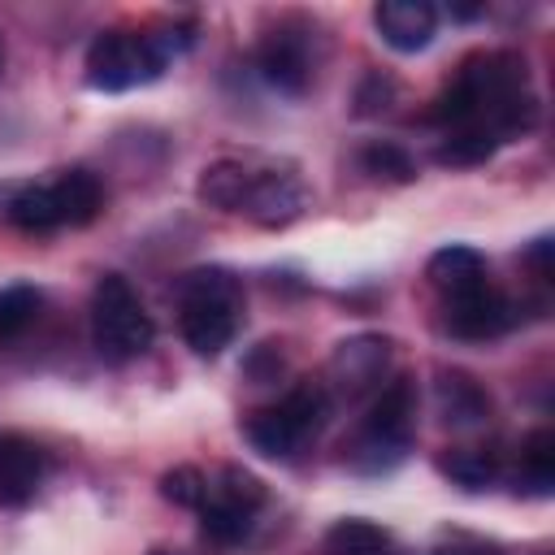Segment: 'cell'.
<instances>
[{"label":"cell","instance_id":"18","mask_svg":"<svg viewBox=\"0 0 555 555\" xmlns=\"http://www.w3.org/2000/svg\"><path fill=\"white\" fill-rule=\"evenodd\" d=\"M4 217L26 230V234H48V230H61V212H56V195H52V182H26L9 195L4 204Z\"/></svg>","mask_w":555,"mask_h":555},{"label":"cell","instance_id":"24","mask_svg":"<svg viewBox=\"0 0 555 555\" xmlns=\"http://www.w3.org/2000/svg\"><path fill=\"white\" fill-rule=\"evenodd\" d=\"M39 308H43V295H39L35 286H26V282L4 286V291H0V338L22 334V330L39 317Z\"/></svg>","mask_w":555,"mask_h":555},{"label":"cell","instance_id":"28","mask_svg":"<svg viewBox=\"0 0 555 555\" xmlns=\"http://www.w3.org/2000/svg\"><path fill=\"white\" fill-rule=\"evenodd\" d=\"M481 13H486V4H451V17H460V22L481 17Z\"/></svg>","mask_w":555,"mask_h":555},{"label":"cell","instance_id":"6","mask_svg":"<svg viewBox=\"0 0 555 555\" xmlns=\"http://www.w3.org/2000/svg\"><path fill=\"white\" fill-rule=\"evenodd\" d=\"M330 416V395L321 382H295L278 403L256 408L243 421L247 442L269 460H291L304 438H312Z\"/></svg>","mask_w":555,"mask_h":555},{"label":"cell","instance_id":"29","mask_svg":"<svg viewBox=\"0 0 555 555\" xmlns=\"http://www.w3.org/2000/svg\"><path fill=\"white\" fill-rule=\"evenodd\" d=\"M147 555H182V551H173V546H152Z\"/></svg>","mask_w":555,"mask_h":555},{"label":"cell","instance_id":"22","mask_svg":"<svg viewBox=\"0 0 555 555\" xmlns=\"http://www.w3.org/2000/svg\"><path fill=\"white\" fill-rule=\"evenodd\" d=\"M503 143L490 134V130H473V126H460V130H442V143H438V165H481L499 152Z\"/></svg>","mask_w":555,"mask_h":555},{"label":"cell","instance_id":"11","mask_svg":"<svg viewBox=\"0 0 555 555\" xmlns=\"http://www.w3.org/2000/svg\"><path fill=\"white\" fill-rule=\"evenodd\" d=\"M373 26L386 48L395 52H421L438 35V9L429 0H382L373 9Z\"/></svg>","mask_w":555,"mask_h":555},{"label":"cell","instance_id":"5","mask_svg":"<svg viewBox=\"0 0 555 555\" xmlns=\"http://www.w3.org/2000/svg\"><path fill=\"white\" fill-rule=\"evenodd\" d=\"M156 338L152 312L143 308L139 291L121 278V273H104L91 291V343L104 360L126 364L134 356H143Z\"/></svg>","mask_w":555,"mask_h":555},{"label":"cell","instance_id":"26","mask_svg":"<svg viewBox=\"0 0 555 555\" xmlns=\"http://www.w3.org/2000/svg\"><path fill=\"white\" fill-rule=\"evenodd\" d=\"M390 95H395V82L386 74H369L364 87H360V95H356V104H360V113H377V108L390 104Z\"/></svg>","mask_w":555,"mask_h":555},{"label":"cell","instance_id":"15","mask_svg":"<svg viewBox=\"0 0 555 555\" xmlns=\"http://www.w3.org/2000/svg\"><path fill=\"white\" fill-rule=\"evenodd\" d=\"M52 195H56L61 225H87L104 208V186L91 169H65L61 178H52Z\"/></svg>","mask_w":555,"mask_h":555},{"label":"cell","instance_id":"13","mask_svg":"<svg viewBox=\"0 0 555 555\" xmlns=\"http://www.w3.org/2000/svg\"><path fill=\"white\" fill-rule=\"evenodd\" d=\"M43 447L30 442L26 434H0V503L4 507H22L35 499L39 481H43Z\"/></svg>","mask_w":555,"mask_h":555},{"label":"cell","instance_id":"17","mask_svg":"<svg viewBox=\"0 0 555 555\" xmlns=\"http://www.w3.org/2000/svg\"><path fill=\"white\" fill-rule=\"evenodd\" d=\"M438 412L447 425H481L490 416V395L468 373H438Z\"/></svg>","mask_w":555,"mask_h":555},{"label":"cell","instance_id":"1","mask_svg":"<svg viewBox=\"0 0 555 555\" xmlns=\"http://www.w3.org/2000/svg\"><path fill=\"white\" fill-rule=\"evenodd\" d=\"M429 121L442 130H490L499 143L520 139L538 121V100L529 91L525 56L516 52H477L460 65V74L447 82V91L434 100Z\"/></svg>","mask_w":555,"mask_h":555},{"label":"cell","instance_id":"25","mask_svg":"<svg viewBox=\"0 0 555 555\" xmlns=\"http://www.w3.org/2000/svg\"><path fill=\"white\" fill-rule=\"evenodd\" d=\"M160 494H165L173 507H195V512H199V503H204V494H208V477H204L199 468H191V464H178V468H169V473L160 477Z\"/></svg>","mask_w":555,"mask_h":555},{"label":"cell","instance_id":"23","mask_svg":"<svg viewBox=\"0 0 555 555\" xmlns=\"http://www.w3.org/2000/svg\"><path fill=\"white\" fill-rule=\"evenodd\" d=\"M360 165H364V173L386 178V182H412V178H416V160H412L399 143H390V139L369 143V147L360 152Z\"/></svg>","mask_w":555,"mask_h":555},{"label":"cell","instance_id":"2","mask_svg":"<svg viewBox=\"0 0 555 555\" xmlns=\"http://www.w3.org/2000/svg\"><path fill=\"white\" fill-rule=\"evenodd\" d=\"M191 30L178 22L143 26V30H104L87 48V82L95 91H134L165 74V65L191 48Z\"/></svg>","mask_w":555,"mask_h":555},{"label":"cell","instance_id":"7","mask_svg":"<svg viewBox=\"0 0 555 555\" xmlns=\"http://www.w3.org/2000/svg\"><path fill=\"white\" fill-rule=\"evenodd\" d=\"M264 503V481L247 468H221L208 481V494L199 503V525L212 542H238L251 529L256 507Z\"/></svg>","mask_w":555,"mask_h":555},{"label":"cell","instance_id":"8","mask_svg":"<svg viewBox=\"0 0 555 555\" xmlns=\"http://www.w3.org/2000/svg\"><path fill=\"white\" fill-rule=\"evenodd\" d=\"M256 65H260L269 87L286 91V95H304L312 87V74H317L312 26L308 22H282L278 30H269L256 48Z\"/></svg>","mask_w":555,"mask_h":555},{"label":"cell","instance_id":"4","mask_svg":"<svg viewBox=\"0 0 555 555\" xmlns=\"http://www.w3.org/2000/svg\"><path fill=\"white\" fill-rule=\"evenodd\" d=\"M412 434H416V386L412 377H395L369 403L351 442V464L360 473H386L408 455Z\"/></svg>","mask_w":555,"mask_h":555},{"label":"cell","instance_id":"20","mask_svg":"<svg viewBox=\"0 0 555 555\" xmlns=\"http://www.w3.org/2000/svg\"><path fill=\"white\" fill-rule=\"evenodd\" d=\"M438 468H442L455 486H464V490H486V486L499 477L494 451H481V447H451V451L438 460Z\"/></svg>","mask_w":555,"mask_h":555},{"label":"cell","instance_id":"9","mask_svg":"<svg viewBox=\"0 0 555 555\" xmlns=\"http://www.w3.org/2000/svg\"><path fill=\"white\" fill-rule=\"evenodd\" d=\"M308 208V186L299 173L291 169H251V186H247V199H243V212L256 221V225H291L295 217H304Z\"/></svg>","mask_w":555,"mask_h":555},{"label":"cell","instance_id":"10","mask_svg":"<svg viewBox=\"0 0 555 555\" xmlns=\"http://www.w3.org/2000/svg\"><path fill=\"white\" fill-rule=\"evenodd\" d=\"M386 369H390V338H382V334H356V338L338 343L330 356V377L343 395L377 390Z\"/></svg>","mask_w":555,"mask_h":555},{"label":"cell","instance_id":"19","mask_svg":"<svg viewBox=\"0 0 555 555\" xmlns=\"http://www.w3.org/2000/svg\"><path fill=\"white\" fill-rule=\"evenodd\" d=\"M325 555H390V533L364 516L334 520L325 529Z\"/></svg>","mask_w":555,"mask_h":555},{"label":"cell","instance_id":"16","mask_svg":"<svg viewBox=\"0 0 555 555\" xmlns=\"http://www.w3.org/2000/svg\"><path fill=\"white\" fill-rule=\"evenodd\" d=\"M247 186H251V165H243V160H212V165L199 173L195 195H199L208 208H221V212H243Z\"/></svg>","mask_w":555,"mask_h":555},{"label":"cell","instance_id":"14","mask_svg":"<svg viewBox=\"0 0 555 555\" xmlns=\"http://www.w3.org/2000/svg\"><path fill=\"white\" fill-rule=\"evenodd\" d=\"M425 273H429V282H434V291H438L442 299H460V295H468V291H477V286L490 282L481 251H473V247H464V243L438 247V251L429 256V269H425Z\"/></svg>","mask_w":555,"mask_h":555},{"label":"cell","instance_id":"3","mask_svg":"<svg viewBox=\"0 0 555 555\" xmlns=\"http://www.w3.org/2000/svg\"><path fill=\"white\" fill-rule=\"evenodd\" d=\"M243 325V282L230 269H191L178 286V330L195 356H221Z\"/></svg>","mask_w":555,"mask_h":555},{"label":"cell","instance_id":"30","mask_svg":"<svg viewBox=\"0 0 555 555\" xmlns=\"http://www.w3.org/2000/svg\"><path fill=\"white\" fill-rule=\"evenodd\" d=\"M0 61H4V48H0Z\"/></svg>","mask_w":555,"mask_h":555},{"label":"cell","instance_id":"12","mask_svg":"<svg viewBox=\"0 0 555 555\" xmlns=\"http://www.w3.org/2000/svg\"><path fill=\"white\" fill-rule=\"evenodd\" d=\"M516 321L512 299L499 286H477L460 299H447V330L460 338H494Z\"/></svg>","mask_w":555,"mask_h":555},{"label":"cell","instance_id":"27","mask_svg":"<svg viewBox=\"0 0 555 555\" xmlns=\"http://www.w3.org/2000/svg\"><path fill=\"white\" fill-rule=\"evenodd\" d=\"M434 555H494V551H490V546L468 542V546H447V551H434Z\"/></svg>","mask_w":555,"mask_h":555},{"label":"cell","instance_id":"21","mask_svg":"<svg viewBox=\"0 0 555 555\" xmlns=\"http://www.w3.org/2000/svg\"><path fill=\"white\" fill-rule=\"evenodd\" d=\"M516 481H525L533 494H551V486H555V434L551 429H538L525 438Z\"/></svg>","mask_w":555,"mask_h":555}]
</instances>
